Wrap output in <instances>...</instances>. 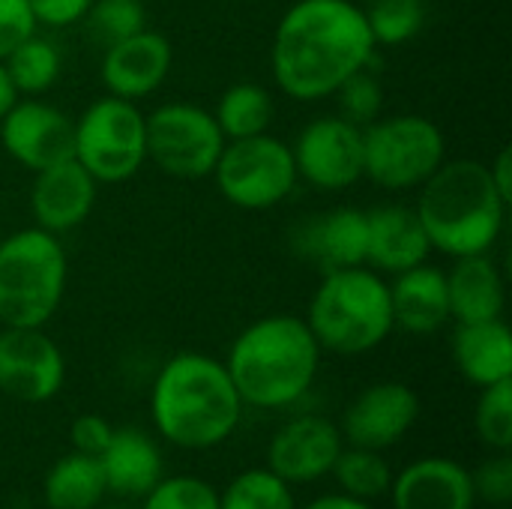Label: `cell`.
I'll return each mask as SVG.
<instances>
[{
    "mask_svg": "<svg viewBox=\"0 0 512 509\" xmlns=\"http://www.w3.org/2000/svg\"><path fill=\"white\" fill-rule=\"evenodd\" d=\"M96 192L99 183L75 156L54 162L42 171H33V186H30L33 225L57 237L75 231L93 213Z\"/></svg>",
    "mask_w": 512,
    "mask_h": 509,
    "instance_id": "cell-17",
    "label": "cell"
},
{
    "mask_svg": "<svg viewBox=\"0 0 512 509\" xmlns=\"http://www.w3.org/2000/svg\"><path fill=\"white\" fill-rule=\"evenodd\" d=\"M36 30L39 27L27 0H0V60Z\"/></svg>",
    "mask_w": 512,
    "mask_h": 509,
    "instance_id": "cell-36",
    "label": "cell"
},
{
    "mask_svg": "<svg viewBox=\"0 0 512 509\" xmlns=\"http://www.w3.org/2000/svg\"><path fill=\"white\" fill-rule=\"evenodd\" d=\"M363 12L378 48H399L426 27L423 0H369Z\"/></svg>",
    "mask_w": 512,
    "mask_h": 509,
    "instance_id": "cell-29",
    "label": "cell"
},
{
    "mask_svg": "<svg viewBox=\"0 0 512 509\" xmlns=\"http://www.w3.org/2000/svg\"><path fill=\"white\" fill-rule=\"evenodd\" d=\"M66 381V360L57 342L42 327H3L0 330V393L42 405L60 393Z\"/></svg>",
    "mask_w": 512,
    "mask_h": 509,
    "instance_id": "cell-12",
    "label": "cell"
},
{
    "mask_svg": "<svg viewBox=\"0 0 512 509\" xmlns=\"http://www.w3.org/2000/svg\"><path fill=\"white\" fill-rule=\"evenodd\" d=\"M216 3H228V0H216Z\"/></svg>",
    "mask_w": 512,
    "mask_h": 509,
    "instance_id": "cell-43",
    "label": "cell"
},
{
    "mask_svg": "<svg viewBox=\"0 0 512 509\" xmlns=\"http://www.w3.org/2000/svg\"><path fill=\"white\" fill-rule=\"evenodd\" d=\"M294 252L315 264L321 273L363 267L369 246V222L366 210L336 207L318 216H309L291 237Z\"/></svg>",
    "mask_w": 512,
    "mask_h": 509,
    "instance_id": "cell-18",
    "label": "cell"
},
{
    "mask_svg": "<svg viewBox=\"0 0 512 509\" xmlns=\"http://www.w3.org/2000/svg\"><path fill=\"white\" fill-rule=\"evenodd\" d=\"M393 324L411 336H432L450 321L447 276L429 261L396 273L390 282Z\"/></svg>",
    "mask_w": 512,
    "mask_h": 509,
    "instance_id": "cell-21",
    "label": "cell"
},
{
    "mask_svg": "<svg viewBox=\"0 0 512 509\" xmlns=\"http://www.w3.org/2000/svg\"><path fill=\"white\" fill-rule=\"evenodd\" d=\"M18 99H21V96H18V90H15V84H12L9 72H6V63L0 60V117H3Z\"/></svg>",
    "mask_w": 512,
    "mask_h": 509,
    "instance_id": "cell-41",
    "label": "cell"
},
{
    "mask_svg": "<svg viewBox=\"0 0 512 509\" xmlns=\"http://www.w3.org/2000/svg\"><path fill=\"white\" fill-rule=\"evenodd\" d=\"M378 45L354 0H297L276 24L270 69L297 102L330 99L351 75L372 66Z\"/></svg>",
    "mask_w": 512,
    "mask_h": 509,
    "instance_id": "cell-1",
    "label": "cell"
},
{
    "mask_svg": "<svg viewBox=\"0 0 512 509\" xmlns=\"http://www.w3.org/2000/svg\"><path fill=\"white\" fill-rule=\"evenodd\" d=\"M453 363L456 369L483 387L501 384L512 378V336L504 318L456 324L453 333Z\"/></svg>",
    "mask_w": 512,
    "mask_h": 509,
    "instance_id": "cell-23",
    "label": "cell"
},
{
    "mask_svg": "<svg viewBox=\"0 0 512 509\" xmlns=\"http://www.w3.org/2000/svg\"><path fill=\"white\" fill-rule=\"evenodd\" d=\"M414 210L432 249L447 258H465L495 249L510 204L501 198L486 162L453 159L420 186Z\"/></svg>",
    "mask_w": 512,
    "mask_h": 509,
    "instance_id": "cell-4",
    "label": "cell"
},
{
    "mask_svg": "<svg viewBox=\"0 0 512 509\" xmlns=\"http://www.w3.org/2000/svg\"><path fill=\"white\" fill-rule=\"evenodd\" d=\"M36 27H75L84 21L93 0H27Z\"/></svg>",
    "mask_w": 512,
    "mask_h": 509,
    "instance_id": "cell-37",
    "label": "cell"
},
{
    "mask_svg": "<svg viewBox=\"0 0 512 509\" xmlns=\"http://www.w3.org/2000/svg\"><path fill=\"white\" fill-rule=\"evenodd\" d=\"M306 509H372L369 501L351 498V495H324L318 501H312Z\"/></svg>",
    "mask_w": 512,
    "mask_h": 509,
    "instance_id": "cell-40",
    "label": "cell"
},
{
    "mask_svg": "<svg viewBox=\"0 0 512 509\" xmlns=\"http://www.w3.org/2000/svg\"><path fill=\"white\" fill-rule=\"evenodd\" d=\"M345 441L336 423L306 414L285 423L267 450V468L288 486L315 483L327 477L342 453Z\"/></svg>",
    "mask_w": 512,
    "mask_h": 509,
    "instance_id": "cell-16",
    "label": "cell"
},
{
    "mask_svg": "<svg viewBox=\"0 0 512 509\" xmlns=\"http://www.w3.org/2000/svg\"><path fill=\"white\" fill-rule=\"evenodd\" d=\"M147 162L174 180H204L213 174L225 135L213 111L195 102H165L144 114Z\"/></svg>",
    "mask_w": 512,
    "mask_h": 509,
    "instance_id": "cell-10",
    "label": "cell"
},
{
    "mask_svg": "<svg viewBox=\"0 0 512 509\" xmlns=\"http://www.w3.org/2000/svg\"><path fill=\"white\" fill-rule=\"evenodd\" d=\"M72 156L102 186L132 180L147 162V126L138 102L105 93L75 120Z\"/></svg>",
    "mask_w": 512,
    "mask_h": 509,
    "instance_id": "cell-8",
    "label": "cell"
},
{
    "mask_svg": "<svg viewBox=\"0 0 512 509\" xmlns=\"http://www.w3.org/2000/svg\"><path fill=\"white\" fill-rule=\"evenodd\" d=\"M474 483V495L495 504V507H507L512 501V459L507 453L489 459L480 465L477 474H471Z\"/></svg>",
    "mask_w": 512,
    "mask_h": 509,
    "instance_id": "cell-35",
    "label": "cell"
},
{
    "mask_svg": "<svg viewBox=\"0 0 512 509\" xmlns=\"http://www.w3.org/2000/svg\"><path fill=\"white\" fill-rule=\"evenodd\" d=\"M171 66H174V48L168 36H162L153 27H144L129 39L105 48L99 75L105 93L129 102H141L165 84Z\"/></svg>",
    "mask_w": 512,
    "mask_h": 509,
    "instance_id": "cell-15",
    "label": "cell"
},
{
    "mask_svg": "<svg viewBox=\"0 0 512 509\" xmlns=\"http://www.w3.org/2000/svg\"><path fill=\"white\" fill-rule=\"evenodd\" d=\"M297 177L321 192H345L363 180V129L339 114L315 117L291 144Z\"/></svg>",
    "mask_w": 512,
    "mask_h": 509,
    "instance_id": "cell-11",
    "label": "cell"
},
{
    "mask_svg": "<svg viewBox=\"0 0 512 509\" xmlns=\"http://www.w3.org/2000/svg\"><path fill=\"white\" fill-rule=\"evenodd\" d=\"M111 435H114V429L99 414H81L69 429V441H72L75 453H84V456H99L108 447Z\"/></svg>",
    "mask_w": 512,
    "mask_h": 509,
    "instance_id": "cell-38",
    "label": "cell"
},
{
    "mask_svg": "<svg viewBox=\"0 0 512 509\" xmlns=\"http://www.w3.org/2000/svg\"><path fill=\"white\" fill-rule=\"evenodd\" d=\"M396 509H474L471 471L453 459H420L408 465L393 483Z\"/></svg>",
    "mask_w": 512,
    "mask_h": 509,
    "instance_id": "cell-20",
    "label": "cell"
},
{
    "mask_svg": "<svg viewBox=\"0 0 512 509\" xmlns=\"http://www.w3.org/2000/svg\"><path fill=\"white\" fill-rule=\"evenodd\" d=\"M330 99H336L339 105V117H345L348 123L354 126H369L372 120L381 117V108H384V90L378 84V78L372 75V69H360L357 75H351Z\"/></svg>",
    "mask_w": 512,
    "mask_h": 509,
    "instance_id": "cell-33",
    "label": "cell"
},
{
    "mask_svg": "<svg viewBox=\"0 0 512 509\" xmlns=\"http://www.w3.org/2000/svg\"><path fill=\"white\" fill-rule=\"evenodd\" d=\"M489 174H492V180H495V186H498V192H501V198L512 204V153L510 147H504L498 156H495V162L489 165Z\"/></svg>",
    "mask_w": 512,
    "mask_h": 509,
    "instance_id": "cell-39",
    "label": "cell"
},
{
    "mask_svg": "<svg viewBox=\"0 0 512 509\" xmlns=\"http://www.w3.org/2000/svg\"><path fill=\"white\" fill-rule=\"evenodd\" d=\"M354 3H360V6H366V3H369V0H354Z\"/></svg>",
    "mask_w": 512,
    "mask_h": 509,
    "instance_id": "cell-42",
    "label": "cell"
},
{
    "mask_svg": "<svg viewBox=\"0 0 512 509\" xmlns=\"http://www.w3.org/2000/svg\"><path fill=\"white\" fill-rule=\"evenodd\" d=\"M150 414L165 441L183 450H210L234 435L243 399L225 363L186 351L159 369L150 393Z\"/></svg>",
    "mask_w": 512,
    "mask_h": 509,
    "instance_id": "cell-2",
    "label": "cell"
},
{
    "mask_svg": "<svg viewBox=\"0 0 512 509\" xmlns=\"http://www.w3.org/2000/svg\"><path fill=\"white\" fill-rule=\"evenodd\" d=\"M144 498V509H219V492L198 477L159 480Z\"/></svg>",
    "mask_w": 512,
    "mask_h": 509,
    "instance_id": "cell-34",
    "label": "cell"
},
{
    "mask_svg": "<svg viewBox=\"0 0 512 509\" xmlns=\"http://www.w3.org/2000/svg\"><path fill=\"white\" fill-rule=\"evenodd\" d=\"M321 345L297 315H267L252 321L231 345L225 369L249 408H288L315 384Z\"/></svg>",
    "mask_w": 512,
    "mask_h": 509,
    "instance_id": "cell-3",
    "label": "cell"
},
{
    "mask_svg": "<svg viewBox=\"0 0 512 509\" xmlns=\"http://www.w3.org/2000/svg\"><path fill=\"white\" fill-rule=\"evenodd\" d=\"M105 477L96 456L69 453L45 477L48 509H96L105 495Z\"/></svg>",
    "mask_w": 512,
    "mask_h": 509,
    "instance_id": "cell-26",
    "label": "cell"
},
{
    "mask_svg": "<svg viewBox=\"0 0 512 509\" xmlns=\"http://www.w3.org/2000/svg\"><path fill=\"white\" fill-rule=\"evenodd\" d=\"M141 3H144V0H141Z\"/></svg>",
    "mask_w": 512,
    "mask_h": 509,
    "instance_id": "cell-45",
    "label": "cell"
},
{
    "mask_svg": "<svg viewBox=\"0 0 512 509\" xmlns=\"http://www.w3.org/2000/svg\"><path fill=\"white\" fill-rule=\"evenodd\" d=\"M444 276H447L450 321L474 324V321L504 318L507 285L498 264L492 261V252L453 258V267Z\"/></svg>",
    "mask_w": 512,
    "mask_h": 509,
    "instance_id": "cell-22",
    "label": "cell"
},
{
    "mask_svg": "<svg viewBox=\"0 0 512 509\" xmlns=\"http://www.w3.org/2000/svg\"><path fill=\"white\" fill-rule=\"evenodd\" d=\"M210 177L219 195L240 210L279 207L300 180L291 144L270 132L225 141Z\"/></svg>",
    "mask_w": 512,
    "mask_h": 509,
    "instance_id": "cell-9",
    "label": "cell"
},
{
    "mask_svg": "<svg viewBox=\"0 0 512 509\" xmlns=\"http://www.w3.org/2000/svg\"><path fill=\"white\" fill-rule=\"evenodd\" d=\"M342 492L360 501H378L390 492L393 483V471L384 462V456L378 450H363V447H342L333 471H330Z\"/></svg>",
    "mask_w": 512,
    "mask_h": 509,
    "instance_id": "cell-28",
    "label": "cell"
},
{
    "mask_svg": "<svg viewBox=\"0 0 512 509\" xmlns=\"http://www.w3.org/2000/svg\"><path fill=\"white\" fill-rule=\"evenodd\" d=\"M96 459L105 489L126 498H144L162 480L159 447L138 429H114L108 447Z\"/></svg>",
    "mask_w": 512,
    "mask_h": 509,
    "instance_id": "cell-24",
    "label": "cell"
},
{
    "mask_svg": "<svg viewBox=\"0 0 512 509\" xmlns=\"http://www.w3.org/2000/svg\"><path fill=\"white\" fill-rule=\"evenodd\" d=\"M276 117V99L264 84L240 81L222 90L213 108V120L222 129L225 141L252 138L270 132V123Z\"/></svg>",
    "mask_w": 512,
    "mask_h": 509,
    "instance_id": "cell-25",
    "label": "cell"
},
{
    "mask_svg": "<svg viewBox=\"0 0 512 509\" xmlns=\"http://www.w3.org/2000/svg\"><path fill=\"white\" fill-rule=\"evenodd\" d=\"M69 261L57 234L36 225L0 240V324L45 327L66 294Z\"/></svg>",
    "mask_w": 512,
    "mask_h": 509,
    "instance_id": "cell-6",
    "label": "cell"
},
{
    "mask_svg": "<svg viewBox=\"0 0 512 509\" xmlns=\"http://www.w3.org/2000/svg\"><path fill=\"white\" fill-rule=\"evenodd\" d=\"M321 351L357 357L369 354L396 330L390 282L372 267H345L324 273L303 318Z\"/></svg>",
    "mask_w": 512,
    "mask_h": 509,
    "instance_id": "cell-5",
    "label": "cell"
},
{
    "mask_svg": "<svg viewBox=\"0 0 512 509\" xmlns=\"http://www.w3.org/2000/svg\"><path fill=\"white\" fill-rule=\"evenodd\" d=\"M444 162L447 138L423 114H390L363 126V177L378 189H420Z\"/></svg>",
    "mask_w": 512,
    "mask_h": 509,
    "instance_id": "cell-7",
    "label": "cell"
},
{
    "mask_svg": "<svg viewBox=\"0 0 512 509\" xmlns=\"http://www.w3.org/2000/svg\"><path fill=\"white\" fill-rule=\"evenodd\" d=\"M420 417V399L408 384L384 381L363 390L342 420V441L363 450H387L402 441Z\"/></svg>",
    "mask_w": 512,
    "mask_h": 509,
    "instance_id": "cell-14",
    "label": "cell"
},
{
    "mask_svg": "<svg viewBox=\"0 0 512 509\" xmlns=\"http://www.w3.org/2000/svg\"><path fill=\"white\" fill-rule=\"evenodd\" d=\"M81 24L87 27V36L105 51L108 45L144 30L147 12L141 0H93Z\"/></svg>",
    "mask_w": 512,
    "mask_h": 509,
    "instance_id": "cell-31",
    "label": "cell"
},
{
    "mask_svg": "<svg viewBox=\"0 0 512 509\" xmlns=\"http://www.w3.org/2000/svg\"><path fill=\"white\" fill-rule=\"evenodd\" d=\"M0 240H3V231H0Z\"/></svg>",
    "mask_w": 512,
    "mask_h": 509,
    "instance_id": "cell-44",
    "label": "cell"
},
{
    "mask_svg": "<svg viewBox=\"0 0 512 509\" xmlns=\"http://www.w3.org/2000/svg\"><path fill=\"white\" fill-rule=\"evenodd\" d=\"M72 141L75 120L36 96H21L0 117V144L6 156L27 171H42L54 162L69 159Z\"/></svg>",
    "mask_w": 512,
    "mask_h": 509,
    "instance_id": "cell-13",
    "label": "cell"
},
{
    "mask_svg": "<svg viewBox=\"0 0 512 509\" xmlns=\"http://www.w3.org/2000/svg\"><path fill=\"white\" fill-rule=\"evenodd\" d=\"M366 222H369L366 267H372L375 273L396 276L429 261L432 243L414 207L384 204L369 210Z\"/></svg>",
    "mask_w": 512,
    "mask_h": 509,
    "instance_id": "cell-19",
    "label": "cell"
},
{
    "mask_svg": "<svg viewBox=\"0 0 512 509\" xmlns=\"http://www.w3.org/2000/svg\"><path fill=\"white\" fill-rule=\"evenodd\" d=\"M6 72L18 90V96H42L48 93L57 78H60V69H63V57H60V48L42 36L39 30L30 33L27 39H21L6 57Z\"/></svg>",
    "mask_w": 512,
    "mask_h": 509,
    "instance_id": "cell-27",
    "label": "cell"
},
{
    "mask_svg": "<svg viewBox=\"0 0 512 509\" xmlns=\"http://www.w3.org/2000/svg\"><path fill=\"white\" fill-rule=\"evenodd\" d=\"M477 435L486 447L498 453H510L512 447V378L483 387V396L477 402L474 414Z\"/></svg>",
    "mask_w": 512,
    "mask_h": 509,
    "instance_id": "cell-32",
    "label": "cell"
},
{
    "mask_svg": "<svg viewBox=\"0 0 512 509\" xmlns=\"http://www.w3.org/2000/svg\"><path fill=\"white\" fill-rule=\"evenodd\" d=\"M219 509H297V504L285 480L270 468H255L240 474L225 495H219Z\"/></svg>",
    "mask_w": 512,
    "mask_h": 509,
    "instance_id": "cell-30",
    "label": "cell"
}]
</instances>
